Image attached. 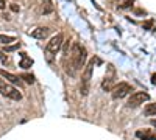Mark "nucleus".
<instances>
[{
  "label": "nucleus",
  "instance_id": "nucleus-1",
  "mask_svg": "<svg viewBox=\"0 0 156 140\" xmlns=\"http://www.w3.org/2000/svg\"><path fill=\"white\" fill-rule=\"evenodd\" d=\"M64 59H69V64H64V69L69 75L73 76L78 70H81V67L86 62V48L78 42H73L69 53L64 55Z\"/></svg>",
  "mask_w": 156,
  "mask_h": 140
},
{
  "label": "nucleus",
  "instance_id": "nucleus-2",
  "mask_svg": "<svg viewBox=\"0 0 156 140\" xmlns=\"http://www.w3.org/2000/svg\"><path fill=\"white\" fill-rule=\"evenodd\" d=\"M94 64L95 61L92 59L89 62V64L86 66L84 69V73H83V78H81V86H80V92L83 97H86L89 94V86H90V78H92V70H94Z\"/></svg>",
  "mask_w": 156,
  "mask_h": 140
},
{
  "label": "nucleus",
  "instance_id": "nucleus-3",
  "mask_svg": "<svg viewBox=\"0 0 156 140\" xmlns=\"http://www.w3.org/2000/svg\"><path fill=\"white\" fill-rule=\"evenodd\" d=\"M62 42H64V37H62V34H61V33H59V34H56V36H53V37L50 39V42H47L45 53H47L48 59H51V56L56 55V53L59 52V50H61Z\"/></svg>",
  "mask_w": 156,
  "mask_h": 140
},
{
  "label": "nucleus",
  "instance_id": "nucleus-4",
  "mask_svg": "<svg viewBox=\"0 0 156 140\" xmlns=\"http://www.w3.org/2000/svg\"><path fill=\"white\" fill-rule=\"evenodd\" d=\"M0 94L5 95L6 98H11V100H22V94L17 90L14 86H11L9 83H6L5 80H0Z\"/></svg>",
  "mask_w": 156,
  "mask_h": 140
},
{
  "label": "nucleus",
  "instance_id": "nucleus-5",
  "mask_svg": "<svg viewBox=\"0 0 156 140\" xmlns=\"http://www.w3.org/2000/svg\"><path fill=\"white\" fill-rule=\"evenodd\" d=\"M131 90L133 89H131V86H129L128 83H119V84H115L111 89V97L114 100H120V98H125Z\"/></svg>",
  "mask_w": 156,
  "mask_h": 140
},
{
  "label": "nucleus",
  "instance_id": "nucleus-6",
  "mask_svg": "<svg viewBox=\"0 0 156 140\" xmlns=\"http://www.w3.org/2000/svg\"><path fill=\"white\" fill-rule=\"evenodd\" d=\"M148 100H150V95L147 92H134L128 100V108H137L140 104H144V101H148Z\"/></svg>",
  "mask_w": 156,
  "mask_h": 140
},
{
  "label": "nucleus",
  "instance_id": "nucleus-7",
  "mask_svg": "<svg viewBox=\"0 0 156 140\" xmlns=\"http://www.w3.org/2000/svg\"><path fill=\"white\" fill-rule=\"evenodd\" d=\"M114 80H115V69L112 66H108V73L105 75V80H103V84H101L103 90H111Z\"/></svg>",
  "mask_w": 156,
  "mask_h": 140
},
{
  "label": "nucleus",
  "instance_id": "nucleus-8",
  "mask_svg": "<svg viewBox=\"0 0 156 140\" xmlns=\"http://www.w3.org/2000/svg\"><path fill=\"white\" fill-rule=\"evenodd\" d=\"M48 34H50V28H47V27H39L30 33V36L36 37V39H45Z\"/></svg>",
  "mask_w": 156,
  "mask_h": 140
},
{
  "label": "nucleus",
  "instance_id": "nucleus-9",
  "mask_svg": "<svg viewBox=\"0 0 156 140\" xmlns=\"http://www.w3.org/2000/svg\"><path fill=\"white\" fill-rule=\"evenodd\" d=\"M0 76H3L5 81H8L11 84H19L20 86V78H19V76H16V75H12V73H9V72L0 70Z\"/></svg>",
  "mask_w": 156,
  "mask_h": 140
},
{
  "label": "nucleus",
  "instance_id": "nucleus-10",
  "mask_svg": "<svg viewBox=\"0 0 156 140\" xmlns=\"http://www.w3.org/2000/svg\"><path fill=\"white\" fill-rule=\"evenodd\" d=\"M136 137L140 138V140H156V134L150 132V131H137Z\"/></svg>",
  "mask_w": 156,
  "mask_h": 140
},
{
  "label": "nucleus",
  "instance_id": "nucleus-11",
  "mask_svg": "<svg viewBox=\"0 0 156 140\" xmlns=\"http://www.w3.org/2000/svg\"><path fill=\"white\" fill-rule=\"evenodd\" d=\"M19 66L23 67V69H28V67L33 66V59L28 58L27 53H20V62H19Z\"/></svg>",
  "mask_w": 156,
  "mask_h": 140
},
{
  "label": "nucleus",
  "instance_id": "nucleus-12",
  "mask_svg": "<svg viewBox=\"0 0 156 140\" xmlns=\"http://www.w3.org/2000/svg\"><path fill=\"white\" fill-rule=\"evenodd\" d=\"M12 42H16L14 36H8V34H0V45H9Z\"/></svg>",
  "mask_w": 156,
  "mask_h": 140
},
{
  "label": "nucleus",
  "instance_id": "nucleus-13",
  "mask_svg": "<svg viewBox=\"0 0 156 140\" xmlns=\"http://www.w3.org/2000/svg\"><path fill=\"white\" fill-rule=\"evenodd\" d=\"M144 114L145 115H156V103H150V104H147L145 106V109H144Z\"/></svg>",
  "mask_w": 156,
  "mask_h": 140
},
{
  "label": "nucleus",
  "instance_id": "nucleus-14",
  "mask_svg": "<svg viewBox=\"0 0 156 140\" xmlns=\"http://www.w3.org/2000/svg\"><path fill=\"white\" fill-rule=\"evenodd\" d=\"M51 11H53V5H51L50 0H45V5L42 6V12L44 14H48V12H51Z\"/></svg>",
  "mask_w": 156,
  "mask_h": 140
},
{
  "label": "nucleus",
  "instance_id": "nucleus-15",
  "mask_svg": "<svg viewBox=\"0 0 156 140\" xmlns=\"http://www.w3.org/2000/svg\"><path fill=\"white\" fill-rule=\"evenodd\" d=\"M20 80H25L28 84H33V83H34V76H33V75H28V73H23V75L20 76Z\"/></svg>",
  "mask_w": 156,
  "mask_h": 140
},
{
  "label": "nucleus",
  "instance_id": "nucleus-16",
  "mask_svg": "<svg viewBox=\"0 0 156 140\" xmlns=\"http://www.w3.org/2000/svg\"><path fill=\"white\" fill-rule=\"evenodd\" d=\"M17 47H20V44L17 42V44H14V45H9V47H5V50L6 52H12V50H16Z\"/></svg>",
  "mask_w": 156,
  "mask_h": 140
},
{
  "label": "nucleus",
  "instance_id": "nucleus-17",
  "mask_svg": "<svg viewBox=\"0 0 156 140\" xmlns=\"http://www.w3.org/2000/svg\"><path fill=\"white\" fill-rule=\"evenodd\" d=\"M5 0H0V9H5Z\"/></svg>",
  "mask_w": 156,
  "mask_h": 140
},
{
  "label": "nucleus",
  "instance_id": "nucleus-18",
  "mask_svg": "<svg viewBox=\"0 0 156 140\" xmlns=\"http://www.w3.org/2000/svg\"><path fill=\"white\" fill-rule=\"evenodd\" d=\"M11 8H12V11H19V6H17V5H14V3H12V6H11Z\"/></svg>",
  "mask_w": 156,
  "mask_h": 140
},
{
  "label": "nucleus",
  "instance_id": "nucleus-19",
  "mask_svg": "<svg viewBox=\"0 0 156 140\" xmlns=\"http://www.w3.org/2000/svg\"><path fill=\"white\" fill-rule=\"evenodd\" d=\"M151 83L156 86V75H153V76H151Z\"/></svg>",
  "mask_w": 156,
  "mask_h": 140
},
{
  "label": "nucleus",
  "instance_id": "nucleus-20",
  "mask_svg": "<svg viewBox=\"0 0 156 140\" xmlns=\"http://www.w3.org/2000/svg\"><path fill=\"white\" fill-rule=\"evenodd\" d=\"M151 125H153V126H156V120H151Z\"/></svg>",
  "mask_w": 156,
  "mask_h": 140
}]
</instances>
